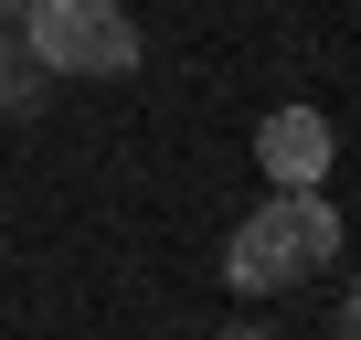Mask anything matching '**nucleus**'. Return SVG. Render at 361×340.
Returning a JSON list of instances; mask_svg holds the SVG:
<instances>
[{"instance_id": "obj_1", "label": "nucleus", "mask_w": 361, "mask_h": 340, "mask_svg": "<svg viewBox=\"0 0 361 340\" xmlns=\"http://www.w3.org/2000/svg\"><path fill=\"white\" fill-rule=\"evenodd\" d=\"M329 255H340V213H329L319 192H276V202H255V213L234 224V245H224V277H234L245 298H276V287L319 277Z\"/></svg>"}, {"instance_id": "obj_2", "label": "nucleus", "mask_w": 361, "mask_h": 340, "mask_svg": "<svg viewBox=\"0 0 361 340\" xmlns=\"http://www.w3.org/2000/svg\"><path fill=\"white\" fill-rule=\"evenodd\" d=\"M22 43L43 75H138V22L117 0H32Z\"/></svg>"}, {"instance_id": "obj_3", "label": "nucleus", "mask_w": 361, "mask_h": 340, "mask_svg": "<svg viewBox=\"0 0 361 340\" xmlns=\"http://www.w3.org/2000/svg\"><path fill=\"white\" fill-rule=\"evenodd\" d=\"M329 149H340V138H329L319 107H266V117H255V170H266L276 192H319V181H329Z\"/></svg>"}, {"instance_id": "obj_4", "label": "nucleus", "mask_w": 361, "mask_h": 340, "mask_svg": "<svg viewBox=\"0 0 361 340\" xmlns=\"http://www.w3.org/2000/svg\"><path fill=\"white\" fill-rule=\"evenodd\" d=\"M54 96V75L32 64V43H22V22H0V117H32Z\"/></svg>"}, {"instance_id": "obj_5", "label": "nucleus", "mask_w": 361, "mask_h": 340, "mask_svg": "<svg viewBox=\"0 0 361 340\" xmlns=\"http://www.w3.org/2000/svg\"><path fill=\"white\" fill-rule=\"evenodd\" d=\"M340 340H361V287H350V298H340Z\"/></svg>"}, {"instance_id": "obj_6", "label": "nucleus", "mask_w": 361, "mask_h": 340, "mask_svg": "<svg viewBox=\"0 0 361 340\" xmlns=\"http://www.w3.org/2000/svg\"><path fill=\"white\" fill-rule=\"evenodd\" d=\"M22 11H32V0H0V22H22Z\"/></svg>"}, {"instance_id": "obj_7", "label": "nucleus", "mask_w": 361, "mask_h": 340, "mask_svg": "<svg viewBox=\"0 0 361 340\" xmlns=\"http://www.w3.org/2000/svg\"><path fill=\"white\" fill-rule=\"evenodd\" d=\"M213 340H266V329H213Z\"/></svg>"}]
</instances>
